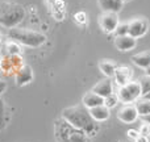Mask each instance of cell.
Segmentation results:
<instances>
[{"label":"cell","instance_id":"6da1fadb","mask_svg":"<svg viewBox=\"0 0 150 142\" xmlns=\"http://www.w3.org/2000/svg\"><path fill=\"white\" fill-rule=\"evenodd\" d=\"M62 119L66 120L69 124H71L76 129L84 132L87 134V137L95 136L99 130L98 122L92 119L90 109H87L83 104L65 108L62 111Z\"/></svg>","mask_w":150,"mask_h":142},{"label":"cell","instance_id":"7a4b0ae2","mask_svg":"<svg viewBox=\"0 0 150 142\" xmlns=\"http://www.w3.org/2000/svg\"><path fill=\"white\" fill-rule=\"evenodd\" d=\"M25 18V8L17 3L0 1V26L5 29L16 28Z\"/></svg>","mask_w":150,"mask_h":142},{"label":"cell","instance_id":"3957f363","mask_svg":"<svg viewBox=\"0 0 150 142\" xmlns=\"http://www.w3.org/2000/svg\"><path fill=\"white\" fill-rule=\"evenodd\" d=\"M8 37L12 41H16L17 44L26 47H40L46 42V36L41 32L32 30L25 28H12L8 30Z\"/></svg>","mask_w":150,"mask_h":142},{"label":"cell","instance_id":"277c9868","mask_svg":"<svg viewBox=\"0 0 150 142\" xmlns=\"http://www.w3.org/2000/svg\"><path fill=\"white\" fill-rule=\"evenodd\" d=\"M54 133L58 142H87L88 140L84 132L76 129L62 117L54 122Z\"/></svg>","mask_w":150,"mask_h":142},{"label":"cell","instance_id":"5b68a950","mask_svg":"<svg viewBox=\"0 0 150 142\" xmlns=\"http://www.w3.org/2000/svg\"><path fill=\"white\" fill-rule=\"evenodd\" d=\"M116 93L119 96L120 103H122V105H125V104H134L142 96L138 80H132L128 84L119 87Z\"/></svg>","mask_w":150,"mask_h":142},{"label":"cell","instance_id":"8992f818","mask_svg":"<svg viewBox=\"0 0 150 142\" xmlns=\"http://www.w3.org/2000/svg\"><path fill=\"white\" fill-rule=\"evenodd\" d=\"M120 20H119V13L113 12H103L99 16V25L103 29V32L108 34H113L116 28L119 26Z\"/></svg>","mask_w":150,"mask_h":142},{"label":"cell","instance_id":"52a82bcc","mask_svg":"<svg viewBox=\"0 0 150 142\" xmlns=\"http://www.w3.org/2000/svg\"><path fill=\"white\" fill-rule=\"evenodd\" d=\"M128 25H129V33L128 34L136 40L144 37L149 30V21L144 17L133 18L128 23Z\"/></svg>","mask_w":150,"mask_h":142},{"label":"cell","instance_id":"ba28073f","mask_svg":"<svg viewBox=\"0 0 150 142\" xmlns=\"http://www.w3.org/2000/svg\"><path fill=\"white\" fill-rule=\"evenodd\" d=\"M0 65H1V70L7 74L13 72L16 74L17 70L24 65L21 55H4L0 59Z\"/></svg>","mask_w":150,"mask_h":142},{"label":"cell","instance_id":"9c48e42d","mask_svg":"<svg viewBox=\"0 0 150 142\" xmlns=\"http://www.w3.org/2000/svg\"><path fill=\"white\" fill-rule=\"evenodd\" d=\"M140 117L134 104H125L117 112V119L124 124H133Z\"/></svg>","mask_w":150,"mask_h":142},{"label":"cell","instance_id":"30bf717a","mask_svg":"<svg viewBox=\"0 0 150 142\" xmlns=\"http://www.w3.org/2000/svg\"><path fill=\"white\" fill-rule=\"evenodd\" d=\"M113 80L119 87H122V85L128 84L129 82L133 80L132 69L128 67V66H117L116 71H115V75H113Z\"/></svg>","mask_w":150,"mask_h":142},{"label":"cell","instance_id":"8fae6325","mask_svg":"<svg viewBox=\"0 0 150 142\" xmlns=\"http://www.w3.org/2000/svg\"><path fill=\"white\" fill-rule=\"evenodd\" d=\"M33 80V70L29 65H23L15 74V82L18 87L26 85Z\"/></svg>","mask_w":150,"mask_h":142},{"label":"cell","instance_id":"7c38bea8","mask_svg":"<svg viewBox=\"0 0 150 142\" xmlns=\"http://www.w3.org/2000/svg\"><path fill=\"white\" fill-rule=\"evenodd\" d=\"M136 45H137V40L130 37L129 34L115 37V46L119 52H130L136 47Z\"/></svg>","mask_w":150,"mask_h":142},{"label":"cell","instance_id":"4fadbf2b","mask_svg":"<svg viewBox=\"0 0 150 142\" xmlns=\"http://www.w3.org/2000/svg\"><path fill=\"white\" fill-rule=\"evenodd\" d=\"M47 7L50 8L53 17L57 21H62L66 16V9H65V1L63 0H45Z\"/></svg>","mask_w":150,"mask_h":142},{"label":"cell","instance_id":"5bb4252c","mask_svg":"<svg viewBox=\"0 0 150 142\" xmlns=\"http://www.w3.org/2000/svg\"><path fill=\"white\" fill-rule=\"evenodd\" d=\"M92 92L98 93L99 96H101V97H107V96H109L111 93L115 92L113 90V83H112V80L109 79V78H105V79H101L100 82H98L95 85H93Z\"/></svg>","mask_w":150,"mask_h":142},{"label":"cell","instance_id":"9a60e30c","mask_svg":"<svg viewBox=\"0 0 150 142\" xmlns=\"http://www.w3.org/2000/svg\"><path fill=\"white\" fill-rule=\"evenodd\" d=\"M99 7L103 12H113L119 13L124 7V0H98Z\"/></svg>","mask_w":150,"mask_h":142},{"label":"cell","instance_id":"2e32d148","mask_svg":"<svg viewBox=\"0 0 150 142\" xmlns=\"http://www.w3.org/2000/svg\"><path fill=\"white\" fill-rule=\"evenodd\" d=\"M82 103L83 105L86 107L87 109H91V108H95V107H99V105H103L104 104V99L101 96H99L98 93L92 92H87L82 99Z\"/></svg>","mask_w":150,"mask_h":142},{"label":"cell","instance_id":"e0dca14e","mask_svg":"<svg viewBox=\"0 0 150 142\" xmlns=\"http://www.w3.org/2000/svg\"><path fill=\"white\" fill-rule=\"evenodd\" d=\"M90 113L96 122H103V121H107V120L109 119V116H111V109L107 108V107L103 104V105L91 108Z\"/></svg>","mask_w":150,"mask_h":142},{"label":"cell","instance_id":"ac0fdd59","mask_svg":"<svg viewBox=\"0 0 150 142\" xmlns=\"http://www.w3.org/2000/svg\"><path fill=\"white\" fill-rule=\"evenodd\" d=\"M132 62L134 66L142 69V70H149L150 69V52H141L138 54H134L132 57Z\"/></svg>","mask_w":150,"mask_h":142},{"label":"cell","instance_id":"d6986e66","mask_svg":"<svg viewBox=\"0 0 150 142\" xmlns=\"http://www.w3.org/2000/svg\"><path fill=\"white\" fill-rule=\"evenodd\" d=\"M116 69H117V65L115 62H112V61L104 59L99 62V70L103 72V75H105V78H109V79L113 78Z\"/></svg>","mask_w":150,"mask_h":142},{"label":"cell","instance_id":"ffe728a7","mask_svg":"<svg viewBox=\"0 0 150 142\" xmlns=\"http://www.w3.org/2000/svg\"><path fill=\"white\" fill-rule=\"evenodd\" d=\"M1 49L4 50L3 57L4 55H21V46L20 44H17L16 41H7L4 45L1 46Z\"/></svg>","mask_w":150,"mask_h":142},{"label":"cell","instance_id":"44dd1931","mask_svg":"<svg viewBox=\"0 0 150 142\" xmlns=\"http://www.w3.org/2000/svg\"><path fill=\"white\" fill-rule=\"evenodd\" d=\"M134 107L141 117L146 116V114H150V99L145 97V96H141L134 103Z\"/></svg>","mask_w":150,"mask_h":142},{"label":"cell","instance_id":"7402d4cb","mask_svg":"<svg viewBox=\"0 0 150 142\" xmlns=\"http://www.w3.org/2000/svg\"><path fill=\"white\" fill-rule=\"evenodd\" d=\"M119 103H120V100H119V96H117L116 92H113V93H111L109 96L104 97V105H105L107 108H109V109L115 108Z\"/></svg>","mask_w":150,"mask_h":142},{"label":"cell","instance_id":"603a6c76","mask_svg":"<svg viewBox=\"0 0 150 142\" xmlns=\"http://www.w3.org/2000/svg\"><path fill=\"white\" fill-rule=\"evenodd\" d=\"M138 83H140L141 93H142V96L148 95V93L150 92V75H145V76H142L140 80H138Z\"/></svg>","mask_w":150,"mask_h":142},{"label":"cell","instance_id":"cb8c5ba5","mask_svg":"<svg viewBox=\"0 0 150 142\" xmlns=\"http://www.w3.org/2000/svg\"><path fill=\"white\" fill-rule=\"evenodd\" d=\"M7 126V112H5V103L3 99H0V132Z\"/></svg>","mask_w":150,"mask_h":142},{"label":"cell","instance_id":"d4e9b609","mask_svg":"<svg viewBox=\"0 0 150 142\" xmlns=\"http://www.w3.org/2000/svg\"><path fill=\"white\" fill-rule=\"evenodd\" d=\"M74 21L80 26H84L87 25V21H88V17H87V13L83 12V11H79L74 15Z\"/></svg>","mask_w":150,"mask_h":142},{"label":"cell","instance_id":"484cf974","mask_svg":"<svg viewBox=\"0 0 150 142\" xmlns=\"http://www.w3.org/2000/svg\"><path fill=\"white\" fill-rule=\"evenodd\" d=\"M129 33V25H128V23H120L119 26L116 28V30H115V36H127V34Z\"/></svg>","mask_w":150,"mask_h":142},{"label":"cell","instance_id":"4316f807","mask_svg":"<svg viewBox=\"0 0 150 142\" xmlns=\"http://www.w3.org/2000/svg\"><path fill=\"white\" fill-rule=\"evenodd\" d=\"M138 133H140L141 136H146V137H149L150 136V124L144 121L142 124H141L140 129H138Z\"/></svg>","mask_w":150,"mask_h":142},{"label":"cell","instance_id":"83f0119b","mask_svg":"<svg viewBox=\"0 0 150 142\" xmlns=\"http://www.w3.org/2000/svg\"><path fill=\"white\" fill-rule=\"evenodd\" d=\"M138 136H140L138 130H136V129H129V130H128V137H129L130 140H136Z\"/></svg>","mask_w":150,"mask_h":142},{"label":"cell","instance_id":"f1b7e54d","mask_svg":"<svg viewBox=\"0 0 150 142\" xmlns=\"http://www.w3.org/2000/svg\"><path fill=\"white\" fill-rule=\"evenodd\" d=\"M5 90H7V82H4L3 79H0V96L5 92Z\"/></svg>","mask_w":150,"mask_h":142},{"label":"cell","instance_id":"f546056e","mask_svg":"<svg viewBox=\"0 0 150 142\" xmlns=\"http://www.w3.org/2000/svg\"><path fill=\"white\" fill-rule=\"evenodd\" d=\"M134 142H149V138L146 137V136H138L137 138L134 140Z\"/></svg>","mask_w":150,"mask_h":142},{"label":"cell","instance_id":"4dcf8cb0","mask_svg":"<svg viewBox=\"0 0 150 142\" xmlns=\"http://www.w3.org/2000/svg\"><path fill=\"white\" fill-rule=\"evenodd\" d=\"M142 120H144L145 122H148V124H150V114H146V116H144Z\"/></svg>","mask_w":150,"mask_h":142},{"label":"cell","instance_id":"1f68e13d","mask_svg":"<svg viewBox=\"0 0 150 142\" xmlns=\"http://www.w3.org/2000/svg\"><path fill=\"white\" fill-rule=\"evenodd\" d=\"M145 97H148V99H150V92L148 93V95H145Z\"/></svg>","mask_w":150,"mask_h":142},{"label":"cell","instance_id":"d6a6232c","mask_svg":"<svg viewBox=\"0 0 150 142\" xmlns=\"http://www.w3.org/2000/svg\"><path fill=\"white\" fill-rule=\"evenodd\" d=\"M0 45H1V33H0Z\"/></svg>","mask_w":150,"mask_h":142},{"label":"cell","instance_id":"836d02e7","mask_svg":"<svg viewBox=\"0 0 150 142\" xmlns=\"http://www.w3.org/2000/svg\"><path fill=\"white\" fill-rule=\"evenodd\" d=\"M124 1H130V0H124Z\"/></svg>","mask_w":150,"mask_h":142},{"label":"cell","instance_id":"e575fe53","mask_svg":"<svg viewBox=\"0 0 150 142\" xmlns=\"http://www.w3.org/2000/svg\"><path fill=\"white\" fill-rule=\"evenodd\" d=\"M119 142H120V141H119Z\"/></svg>","mask_w":150,"mask_h":142}]
</instances>
